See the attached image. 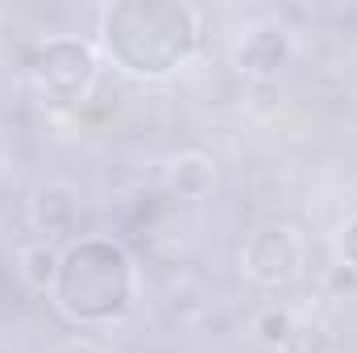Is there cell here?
<instances>
[{
	"label": "cell",
	"mask_w": 357,
	"mask_h": 353,
	"mask_svg": "<svg viewBox=\"0 0 357 353\" xmlns=\"http://www.w3.org/2000/svg\"><path fill=\"white\" fill-rule=\"evenodd\" d=\"M204 46V13L187 0H116L100 13L96 50L121 75L162 84Z\"/></svg>",
	"instance_id": "obj_1"
},
{
	"label": "cell",
	"mask_w": 357,
	"mask_h": 353,
	"mask_svg": "<svg viewBox=\"0 0 357 353\" xmlns=\"http://www.w3.org/2000/svg\"><path fill=\"white\" fill-rule=\"evenodd\" d=\"M46 299L79 333L112 329L142 303V266L121 237L75 233L71 241H63V258Z\"/></svg>",
	"instance_id": "obj_2"
},
{
	"label": "cell",
	"mask_w": 357,
	"mask_h": 353,
	"mask_svg": "<svg viewBox=\"0 0 357 353\" xmlns=\"http://www.w3.org/2000/svg\"><path fill=\"white\" fill-rule=\"evenodd\" d=\"M100 50L79 33H50L29 54V84L50 108H84L100 84Z\"/></svg>",
	"instance_id": "obj_3"
},
{
	"label": "cell",
	"mask_w": 357,
	"mask_h": 353,
	"mask_svg": "<svg viewBox=\"0 0 357 353\" xmlns=\"http://www.w3.org/2000/svg\"><path fill=\"white\" fill-rule=\"evenodd\" d=\"M303 266H307V237L291 220L258 225L241 246V274L262 291L291 287L303 274Z\"/></svg>",
	"instance_id": "obj_4"
},
{
	"label": "cell",
	"mask_w": 357,
	"mask_h": 353,
	"mask_svg": "<svg viewBox=\"0 0 357 353\" xmlns=\"http://www.w3.org/2000/svg\"><path fill=\"white\" fill-rule=\"evenodd\" d=\"M295 54H299V42H295V29L291 25H282V21H258L254 29H245L237 38L233 67L250 84L266 88V84H278V75L295 63Z\"/></svg>",
	"instance_id": "obj_5"
},
{
	"label": "cell",
	"mask_w": 357,
	"mask_h": 353,
	"mask_svg": "<svg viewBox=\"0 0 357 353\" xmlns=\"http://www.w3.org/2000/svg\"><path fill=\"white\" fill-rule=\"evenodd\" d=\"M79 216H84V191L79 183L63 175H46L29 187V200H25V220L29 229L42 237V241H59V237H75L79 229Z\"/></svg>",
	"instance_id": "obj_6"
},
{
	"label": "cell",
	"mask_w": 357,
	"mask_h": 353,
	"mask_svg": "<svg viewBox=\"0 0 357 353\" xmlns=\"http://www.w3.org/2000/svg\"><path fill=\"white\" fill-rule=\"evenodd\" d=\"M216 163H212V154H204V150H183L175 154L171 163H167V191L175 195V200H208L212 191H216Z\"/></svg>",
	"instance_id": "obj_7"
},
{
	"label": "cell",
	"mask_w": 357,
	"mask_h": 353,
	"mask_svg": "<svg viewBox=\"0 0 357 353\" xmlns=\"http://www.w3.org/2000/svg\"><path fill=\"white\" fill-rule=\"evenodd\" d=\"M250 337L270 353H287L291 341L299 337V316H295V308L282 303V299L262 303V308L254 312V320H250Z\"/></svg>",
	"instance_id": "obj_8"
},
{
	"label": "cell",
	"mask_w": 357,
	"mask_h": 353,
	"mask_svg": "<svg viewBox=\"0 0 357 353\" xmlns=\"http://www.w3.org/2000/svg\"><path fill=\"white\" fill-rule=\"evenodd\" d=\"M59 258H63V246H59V241H42V237H33V241L17 246V254H13V270H17V278H21L29 291L46 295L50 283H54Z\"/></svg>",
	"instance_id": "obj_9"
},
{
	"label": "cell",
	"mask_w": 357,
	"mask_h": 353,
	"mask_svg": "<svg viewBox=\"0 0 357 353\" xmlns=\"http://www.w3.org/2000/svg\"><path fill=\"white\" fill-rule=\"evenodd\" d=\"M333 254H337V262L357 270V212H349L341 225H337V233H333Z\"/></svg>",
	"instance_id": "obj_10"
},
{
	"label": "cell",
	"mask_w": 357,
	"mask_h": 353,
	"mask_svg": "<svg viewBox=\"0 0 357 353\" xmlns=\"http://www.w3.org/2000/svg\"><path fill=\"white\" fill-rule=\"evenodd\" d=\"M324 291H333V295H354L357 291V270H349V266H341L337 258H333V266H324Z\"/></svg>",
	"instance_id": "obj_11"
},
{
	"label": "cell",
	"mask_w": 357,
	"mask_h": 353,
	"mask_svg": "<svg viewBox=\"0 0 357 353\" xmlns=\"http://www.w3.org/2000/svg\"><path fill=\"white\" fill-rule=\"evenodd\" d=\"M54 353H104V350L91 341L88 333H71L67 341H59V345H54Z\"/></svg>",
	"instance_id": "obj_12"
},
{
	"label": "cell",
	"mask_w": 357,
	"mask_h": 353,
	"mask_svg": "<svg viewBox=\"0 0 357 353\" xmlns=\"http://www.w3.org/2000/svg\"><path fill=\"white\" fill-rule=\"evenodd\" d=\"M0 163H4V133H0Z\"/></svg>",
	"instance_id": "obj_13"
},
{
	"label": "cell",
	"mask_w": 357,
	"mask_h": 353,
	"mask_svg": "<svg viewBox=\"0 0 357 353\" xmlns=\"http://www.w3.org/2000/svg\"><path fill=\"white\" fill-rule=\"evenodd\" d=\"M324 353H337V350H324Z\"/></svg>",
	"instance_id": "obj_14"
}]
</instances>
